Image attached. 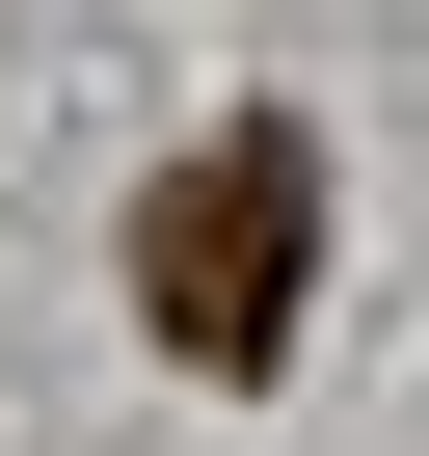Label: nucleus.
<instances>
[{"label": "nucleus", "mask_w": 429, "mask_h": 456, "mask_svg": "<svg viewBox=\"0 0 429 456\" xmlns=\"http://www.w3.org/2000/svg\"><path fill=\"white\" fill-rule=\"evenodd\" d=\"M134 296H161L188 376H269L295 296H322V134H214V161L134 215Z\"/></svg>", "instance_id": "obj_1"}]
</instances>
